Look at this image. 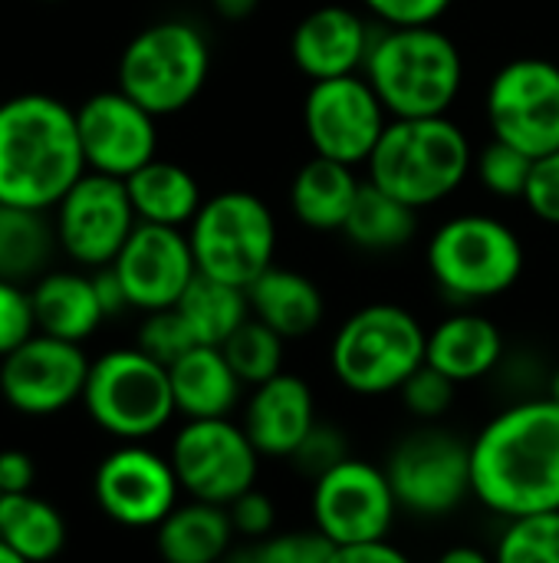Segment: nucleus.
Here are the masks:
<instances>
[{
	"instance_id": "f257e3e1",
	"label": "nucleus",
	"mask_w": 559,
	"mask_h": 563,
	"mask_svg": "<svg viewBox=\"0 0 559 563\" xmlns=\"http://www.w3.org/2000/svg\"><path fill=\"white\" fill-rule=\"evenodd\" d=\"M474 498L514 521L559 511V406L527 399L497 412L471 442Z\"/></svg>"
},
{
	"instance_id": "f03ea898",
	"label": "nucleus",
	"mask_w": 559,
	"mask_h": 563,
	"mask_svg": "<svg viewBox=\"0 0 559 563\" xmlns=\"http://www.w3.org/2000/svg\"><path fill=\"white\" fill-rule=\"evenodd\" d=\"M86 172L76 109L43 92L0 102V205L53 211Z\"/></svg>"
},
{
	"instance_id": "7ed1b4c3",
	"label": "nucleus",
	"mask_w": 559,
	"mask_h": 563,
	"mask_svg": "<svg viewBox=\"0 0 559 563\" xmlns=\"http://www.w3.org/2000/svg\"><path fill=\"white\" fill-rule=\"evenodd\" d=\"M362 76L389 119L448 115L465 82L458 43L438 26H382L372 36Z\"/></svg>"
},
{
	"instance_id": "20e7f679",
	"label": "nucleus",
	"mask_w": 559,
	"mask_h": 563,
	"mask_svg": "<svg viewBox=\"0 0 559 563\" xmlns=\"http://www.w3.org/2000/svg\"><path fill=\"white\" fill-rule=\"evenodd\" d=\"M366 165L372 185L422 211L465 185L474 155L465 129L448 115L389 119Z\"/></svg>"
},
{
	"instance_id": "39448f33",
	"label": "nucleus",
	"mask_w": 559,
	"mask_h": 563,
	"mask_svg": "<svg viewBox=\"0 0 559 563\" xmlns=\"http://www.w3.org/2000/svg\"><path fill=\"white\" fill-rule=\"evenodd\" d=\"M428 333L415 313L399 303H369L356 310L333 336V376L359 396L399 393L425 363Z\"/></svg>"
},
{
	"instance_id": "423d86ee",
	"label": "nucleus",
	"mask_w": 559,
	"mask_h": 563,
	"mask_svg": "<svg viewBox=\"0 0 559 563\" xmlns=\"http://www.w3.org/2000/svg\"><path fill=\"white\" fill-rule=\"evenodd\" d=\"M211 73V46L188 20H158L138 30L119 56V89L152 115L188 109Z\"/></svg>"
},
{
	"instance_id": "0eeeda50",
	"label": "nucleus",
	"mask_w": 559,
	"mask_h": 563,
	"mask_svg": "<svg viewBox=\"0 0 559 563\" xmlns=\"http://www.w3.org/2000/svg\"><path fill=\"white\" fill-rule=\"evenodd\" d=\"M428 271L458 303L494 300L521 280L524 244L511 224L491 214H458L432 234Z\"/></svg>"
},
{
	"instance_id": "6e6552de",
	"label": "nucleus",
	"mask_w": 559,
	"mask_h": 563,
	"mask_svg": "<svg viewBox=\"0 0 559 563\" xmlns=\"http://www.w3.org/2000/svg\"><path fill=\"white\" fill-rule=\"evenodd\" d=\"M188 241L198 274L247 290L273 267L277 221L257 195L221 191L201 205L188 224Z\"/></svg>"
},
{
	"instance_id": "1a4fd4ad",
	"label": "nucleus",
	"mask_w": 559,
	"mask_h": 563,
	"mask_svg": "<svg viewBox=\"0 0 559 563\" xmlns=\"http://www.w3.org/2000/svg\"><path fill=\"white\" fill-rule=\"evenodd\" d=\"M82 402L92 422L122 442H142L161 432L178 412L168 366L138 346L102 353L89 366Z\"/></svg>"
},
{
	"instance_id": "9d476101",
	"label": "nucleus",
	"mask_w": 559,
	"mask_h": 563,
	"mask_svg": "<svg viewBox=\"0 0 559 563\" xmlns=\"http://www.w3.org/2000/svg\"><path fill=\"white\" fill-rule=\"evenodd\" d=\"M385 475L399 508L418 518H445L474 495L471 445L438 426H422L405 435L392 449Z\"/></svg>"
},
{
	"instance_id": "9b49d317",
	"label": "nucleus",
	"mask_w": 559,
	"mask_h": 563,
	"mask_svg": "<svg viewBox=\"0 0 559 563\" xmlns=\"http://www.w3.org/2000/svg\"><path fill=\"white\" fill-rule=\"evenodd\" d=\"M171 468L178 485L208 505H231L244 492L257 488L260 452L247 439L244 426L231 419H191L171 442Z\"/></svg>"
},
{
	"instance_id": "f8f14e48",
	"label": "nucleus",
	"mask_w": 559,
	"mask_h": 563,
	"mask_svg": "<svg viewBox=\"0 0 559 563\" xmlns=\"http://www.w3.org/2000/svg\"><path fill=\"white\" fill-rule=\"evenodd\" d=\"M494 139L544 158L559 148V66L540 56L511 59L488 86Z\"/></svg>"
},
{
	"instance_id": "ddd939ff",
	"label": "nucleus",
	"mask_w": 559,
	"mask_h": 563,
	"mask_svg": "<svg viewBox=\"0 0 559 563\" xmlns=\"http://www.w3.org/2000/svg\"><path fill=\"white\" fill-rule=\"evenodd\" d=\"M389 125V112L362 73L320 79L310 86L303 102V129L316 155L362 165L379 145Z\"/></svg>"
},
{
	"instance_id": "4468645a",
	"label": "nucleus",
	"mask_w": 559,
	"mask_h": 563,
	"mask_svg": "<svg viewBox=\"0 0 559 563\" xmlns=\"http://www.w3.org/2000/svg\"><path fill=\"white\" fill-rule=\"evenodd\" d=\"M59 247L82 267H109L125 241L132 238L138 218L122 178L86 172L53 208Z\"/></svg>"
},
{
	"instance_id": "2eb2a0df",
	"label": "nucleus",
	"mask_w": 559,
	"mask_h": 563,
	"mask_svg": "<svg viewBox=\"0 0 559 563\" xmlns=\"http://www.w3.org/2000/svg\"><path fill=\"white\" fill-rule=\"evenodd\" d=\"M399 515L385 468L346 459L313 482V525L336 548L385 541Z\"/></svg>"
},
{
	"instance_id": "dca6fc26",
	"label": "nucleus",
	"mask_w": 559,
	"mask_h": 563,
	"mask_svg": "<svg viewBox=\"0 0 559 563\" xmlns=\"http://www.w3.org/2000/svg\"><path fill=\"white\" fill-rule=\"evenodd\" d=\"M89 366L79 343L33 333L0 360V393L23 416H53L82 399Z\"/></svg>"
},
{
	"instance_id": "f3484780",
	"label": "nucleus",
	"mask_w": 559,
	"mask_h": 563,
	"mask_svg": "<svg viewBox=\"0 0 559 563\" xmlns=\"http://www.w3.org/2000/svg\"><path fill=\"white\" fill-rule=\"evenodd\" d=\"M145 106L122 89H105L76 106L79 145L89 172L128 178L152 158H158V129Z\"/></svg>"
},
{
	"instance_id": "a211bd4d",
	"label": "nucleus",
	"mask_w": 559,
	"mask_h": 563,
	"mask_svg": "<svg viewBox=\"0 0 559 563\" xmlns=\"http://www.w3.org/2000/svg\"><path fill=\"white\" fill-rule=\"evenodd\" d=\"M96 501L122 528H158L178 508V475L171 459L128 442L96 468Z\"/></svg>"
},
{
	"instance_id": "6ab92c4d",
	"label": "nucleus",
	"mask_w": 559,
	"mask_h": 563,
	"mask_svg": "<svg viewBox=\"0 0 559 563\" xmlns=\"http://www.w3.org/2000/svg\"><path fill=\"white\" fill-rule=\"evenodd\" d=\"M128 303L135 310H168L181 300L188 284L198 277L191 241L181 228L135 224L132 238L112 261Z\"/></svg>"
},
{
	"instance_id": "aec40b11",
	"label": "nucleus",
	"mask_w": 559,
	"mask_h": 563,
	"mask_svg": "<svg viewBox=\"0 0 559 563\" xmlns=\"http://www.w3.org/2000/svg\"><path fill=\"white\" fill-rule=\"evenodd\" d=\"M372 30L366 16H359L353 7L326 3L310 10L290 36V56L303 76L313 82L320 79H339L353 76L366 66Z\"/></svg>"
},
{
	"instance_id": "412c9836",
	"label": "nucleus",
	"mask_w": 559,
	"mask_h": 563,
	"mask_svg": "<svg viewBox=\"0 0 559 563\" xmlns=\"http://www.w3.org/2000/svg\"><path fill=\"white\" fill-rule=\"evenodd\" d=\"M316 399L306 379L280 373L254 386L244 409V432L267 459H290L316 426Z\"/></svg>"
},
{
	"instance_id": "4be33fe9",
	"label": "nucleus",
	"mask_w": 559,
	"mask_h": 563,
	"mask_svg": "<svg viewBox=\"0 0 559 563\" xmlns=\"http://www.w3.org/2000/svg\"><path fill=\"white\" fill-rule=\"evenodd\" d=\"M504 360V333L494 320L461 310L428 330L425 363L455 383H474L494 373Z\"/></svg>"
},
{
	"instance_id": "5701e85b",
	"label": "nucleus",
	"mask_w": 559,
	"mask_h": 563,
	"mask_svg": "<svg viewBox=\"0 0 559 563\" xmlns=\"http://www.w3.org/2000/svg\"><path fill=\"white\" fill-rule=\"evenodd\" d=\"M175 409L191 419H231L244 383L231 369L221 346H194L168 366Z\"/></svg>"
},
{
	"instance_id": "b1692460",
	"label": "nucleus",
	"mask_w": 559,
	"mask_h": 563,
	"mask_svg": "<svg viewBox=\"0 0 559 563\" xmlns=\"http://www.w3.org/2000/svg\"><path fill=\"white\" fill-rule=\"evenodd\" d=\"M247 300H250V317L267 323L283 340L310 336L326 313L323 290L306 274L277 264L247 287Z\"/></svg>"
},
{
	"instance_id": "393cba45",
	"label": "nucleus",
	"mask_w": 559,
	"mask_h": 563,
	"mask_svg": "<svg viewBox=\"0 0 559 563\" xmlns=\"http://www.w3.org/2000/svg\"><path fill=\"white\" fill-rule=\"evenodd\" d=\"M30 303H33L36 333L69 343L89 340L105 320L92 277L72 271H49L36 277L30 290Z\"/></svg>"
},
{
	"instance_id": "a878e982",
	"label": "nucleus",
	"mask_w": 559,
	"mask_h": 563,
	"mask_svg": "<svg viewBox=\"0 0 559 563\" xmlns=\"http://www.w3.org/2000/svg\"><path fill=\"white\" fill-rule=\"evenodd\" d=\"M362 181L356 178L353 165L313 155L290 185V208L293 214L313 231H343Z\"/></svg>"
},
{
	"instance_id": "bb28decb",
	"label": "nucleus",
	"mask_w": 559,
	"mask_h": 563,
	"mask_svg": "<svg viewBox=\"0 0 559 563\" xmlns=\"http://www.w3.org/2000/svg\"><path fill=\"white\" fill-rule=\"evenodd\" d=\"M155 544L165 563H217L234 548V525L224 505H178L158 528Z\"/></svg>"
},
{
	"instance_id": "cd10ccee",
	"label": "nucleus",
	"mask_w": 559,
	"mask_h": 563,
	"mask_svg": "<svg viewBox=\"0 0 559 563\" xmlns=\"http://www.w3.org/2000/svg\"><path fill=\"white\" fill-rule=\"evenodd\" d=\"M135 218L142 224H165V228H185L201 211V185L198 178L165 158H152L135 175L125 178Z\"/></svg>"
},
{
	"instance_id": "c85d7f7f",
	"label": "nucleus",
	"mask_w": 559,
	"mask_h": 563,
	"mask_svg": "<svg viewBox=\"0 0 559 563\" xmlns=\"http://www.w3.org/2000/svg\"><path fill=\"white\" fill-rule=\"evenodd\" d=\"M415 231H418V211L372 181H362L356 205L343 224V234L356 247L372 254H389L412 244Z\"/></svg>"
},
{
	"instance_id": "c756f323",
	"label": "nucleus",
	"mask_w": 559,
	"mask_h": 563,
	"mask_svg": "<svg viewBox=\"0 0 559 563\" xmlns=\"http://www.w3.org/2000/svg\"><path fill=\"white\" fill-rule=\"evenodd\" d=\"M185 323L191 327L198 346H224L247 320H250V300L244 287L214 280L198 274L181 300L175 303Z\"/></svg>"
},
{
	"instance_id": "7c9ffc66",
	"label": "nucleus",
	"mask_w": 559,
	"mask_h": 563,
	"mask_svg": "<svg viewBox=\"0 0 559 563\" xmlns=\"http://www.w3.org/2000/svg\"><path fill=\"white\" fill-rule=\"evenodd\" d=\"M56 224L46 211L0 205V277L3 280H30L43 277V267L56 247Z\"/></svg>"
},
{
	"instance_id": "2f4dec72",
	"label": "nucleus",
	"mask_w": 559,
	"mask_h": 563,
	"mask_svg": "<svg viewBox=\"0 0 559 563\" xmlns=\"http://www.w3.org/2000/svg\"><path fill=\"white\" fill-rule=\"evenodd\" d=\"M0 541L10 544L30 563L53 561L66 544L63 515L36 495H3L0 498Z\"/></svg>"
},
{
	"instance_id": "473e14b6",
	"label": "nucleus",
	"mask_w": 559,
	"mask_h": 563,
	"mask_svg": "<svg viewBox=\"0 0 559 563\" xmlns=\"http://www.w3.org/2000/svg\"><path fill=\"white\" fill-rule=\"evenodd\" d=\"M283 343L287 340L280 333H273L267 323L250 317L221 350L231 369L237 373V379L254 389L283 373Z\"/></svg>"
},
{
	"instance_id": "72a5a7b5",
	"label": "nucleus",
	"mask_w": 559,
	"mask_h": 563,
	"mask_svg": "<svg viewBox=\"0 0 559 563\" xmlns=\"http://www.w3.org/2000/svg\"><path fill=\"white\" fill-rule=\"evenodd\" d=\"M494 563H559V511L507 521Z\"/></svg>"
},
{
	"instance_id": "f704fd0d",
	"label": "nucleus",
	"mask_w": 559,
	"mask_h": 563,
	"mask_svg": "<svg viewBox=\"0 0 559 563\" xmlns=\"http://www.w3.org/2000/svg\"><path fill=\"white\" fill-rule=\"evenodd\" d=\"M534 162L527 152L494 139L481 155H478V175L481 185L494 195V198H524L527 185H530V172Z\"/></svg>"
},
{
	"instance_id": "c9c22d12",
	"label": "nucleus",
	"mask_w": 559,
	"mask_h": 563,
	"mask_svg": "<svg viewBox=\"0 0 559 563\" xmlns=\"http://www.w3.org/2000/svg\"><path fill=\"white\" fill-rule=\"evenodd\" d=\"M142 353H148L155 363L161 366H175L188 350L198 346L191 327L185 323V317L178 313V307H168V310H152L145 313L142 327H138V343H135Z\"/></svg>"
},
{
	"instance_id": "e433bc0d",
	"label": "nucleus",
	"mask_w": 559,
	"mask_h": 563,
	"mask_svg": "<svg viewBox=\"0 0 559 563\" xmlns=\"http://www.w3.org/2000/svg\"><path fill=\"white\" fill-rule=\"evenodd\" d=\"M455 389H458L455 379H448V376L438 373L435 366L422 363V366L402 383L399 396H402L405 409H409L415 419H422L425 426H432V422H438L441 416H448V409L455 406Z\"/></svg>"
},
{
	"instance_id": "4c0bfd02",
	"label": "nucleus",
	"mask_w": 559,
	"mask_h": 563,
	"mask_svg": "<svg viewBox=\"0 0 559 563\" xmlns=\"http://www.w3.org/2000/svg\"><path fill=\"white\" fill-rule=\"evenodd\" d=\"M290 459L303 475H310L316 482L320 475H326L329 468H336L339 462L349 459V442H346L343 429H336L329 422H316Z\"/></svg>"
},
{
	"instance_id": "58836bf2",
	"label": "nucleus",
	"mask_w": 559,
	"mask_h": 563,
	"mask_svg": "<svg viewBox=\"0 0 559 563\" xmlns=\"http://www.w3.org/2000/svg\"><path fill=\"white\" fill-rule=\"evenodd\" d=\"M264 563H329L336 544L323 531H290L257 541Z\"/></svg>"
},
{
	"instance_id": "ea45409f",
	"label": "nucleus",
	"mask_w": 559,
	"mask_h": 563,
	"mask_svg": "<svg viewBox=\"0 0 559 563\" xmlns=\"http://www.w3.org/2000/svg\"><path fill=\"white\" fill-rule=\"evenodd\" d=\"M33 333H36V320H33L30 294L20 284L0 277V360Z\"/></svg>"
},
{
	"instance_id": "a19ab883",
	"label": "nucleus",
	"mask_w": 559,
	"mask_h": 563,
	"mask_svg": "<svg viewBox=\"0 0 559 563\" xmlns=\"http://www.w3.org/2000/svg\"><path fill=\"white\" fill-rule=\"evenodd\" d=\"M455 0H362L382 26H435Z\"/></svg>"
},
{
	"instance_id": "79ce46f5",
	"label": "nucleus",
	"mask_w": 559,
	"mask_h": 563,
	"mask_svg": "<svg viewBox=\"0 0 559 563\" xmlns=\"http://www.w3.org/2000/svg\"><path fill=\"white\" fill-rule=\"evenodd\" d=\"M227 515H231L234 534H241L247 541L270 538L273 534V525H277V508H273L270 495H264L260 488H250L241 498H234L227 505Z\"/></svg>"
},
{
	"instance_id": "37998d69",
	"label": "nucleus",
	"mask_w": 559,
	"mask_h": 563,
	"mask_svg": "<svg viewBox=\"0 0 559 563\" xmlns=\"http://www.w3.org/2000/svg\"><path fill=\"white\" fill-rule=\"evenodd\" d=\"M524 201H527V208L540 221L557 224L559 228V148L534 162V172H530V185H527Z\"/></svg>"
},
{
	"instance_id": "c03bdc74",
	"label": "nucleus",
	"mask_w": 559,
	"mask_h": 563,
	"mask_svg": "<svg viewBox=\"0 0 559 563\" xmlns=\"http://www.w3.org/2000/svg\"><path fill=\"white\" fill-rule=\"evenodd\" d=\"M33 482H36V468L26 452H16V449L0 452V492L3 495H26Z\"/></svg>"
},
{
	"instance_id": "a18cd8bd",
	"label": "nucleus",
	"mask_w": 559,
	"mask_h": 563,
	"mask_svg": "<svg viewBox=\"0 0 559 563\" xmlns=\"http://www.w3.org/2000/svg\"><path fill=\"white\" fill-rule=\"evenodd\" d=\"M329 563H412V558L389 541H366V544L336 548Z\"/></svg>"
},
{
	"instance_id": "49530a36",
	"label": "nucleus",
	"mask_w": 559,
	"mask_h": 563,
	"mask_svg": "<svg viewBox=\"0 0 559 563\" xmlns=\"http://www.w3.org/2000/svg\"><path fill=\"white\" fill-rule=\"evenodd\" d=\"M92 284H96V297H99V303H102L105 320H109V317H119L122 310L132 307V303H128V294H125V287H122V280H119V274H115L112 264H109V267H96V271H92Z\"/></svg>"
},
{
	"instance_id": "de8ad7c7",
	"label": "nucleus",
	"mask_w": 559,
	"mask_h": 563,
	"mask_svg": "<svg viewBox=\"0 0 559 563\" xmlns=\"http://www.w3.org/2000/svg\"><path fill=\"white\" fill-rule=\"evenodd\" d=\"M211 3H214V10H217L224 20H247V16L257 10L260 0H211Z\"/></svg>"
},
{
	"instance_id": "09e8293b",
	"label": "nucleus",
	"mask_w": 559,
	"mask_h": 563,
	"mask_svg": "<svg viewBox=\"0 0 559 563\" xmlns=\"http://www.w3.org/2000/svg\"><path fill=\"white\" fill-rule=\"evenodd\" d=\"M435 563H494V558H488V554H484V551H478V548L461 544V548L445 551V554H441Z\"/></svg>"
},
{
	"instance_id": "8fccbe9b",
	"label": "nucleus",
	"mask_w": 559,
	"mask_h": 563,
	"mask_svg": "<svg viewBox=\"0 0 559 563\" xmlns=\"http://www.w3.org/2000/svg\"><path fill=\"white\" fill-rule=\"evenodd\" d=\"M217 563H264V558H260L257 541H250L247 548H231Z\"/></svg>"
},
{
	"instance_id": "3c124183",
	"label": "nucleus",
	"mask_w": 559,
	"mask_h": 563,
	"mask_svg": "<svg viewBox=\"0 0 559 563\" xmlns=\"http://www.w3.org/2000/svg\"><path fill=\"white\" fill-rule=\"evenodd\" d=\"M0 563H30V561H26V558H20L10 544H3V541H0Z\"/></svg>"
},
{
	"instance_id": "603ef678",
	"label": "nucleus",
	"mask_w": 559,
	"mask_h": 563,
	"mask_svg": "<svg viewBox=\"0 0 559 563\" xmlns=\"http://www.w3.org/2000/svg\"><path fill=\"white\" fill-rule=\"evenodd\" d=\"M547 399H554L559 406V369L550 376V383H547Z\"/></svg>"
},
{
	"instance_id": "864d4df0",
	"label": "nucleus",
	"mask_w": 559,
	"mask_h": 563,
	"mask_svg": "<svg viewBox=\"0 0 559 563\" xmlns=\"http://www.w3.org/2000/svg\"><path fill=\"white\" fill-rule=\"evenodd\" d=\"M46 3H59V0H46Z\"/></svg>"
},
{
	"instance_id": "5fc2aeb1",
	"label": "nucleus",
	"mask_w": 559,
	"mask_h": 563,
	"mask_svg": "<svg viewBox=\"0 0 559 563\" xmlns=\"http://www.w3.org/2000/svg\"><path fill=\"white\" fill-rule=\"evenodd\" d=\"M0 498H3V492H0Z\"/></svg>"
}]
</instances>
